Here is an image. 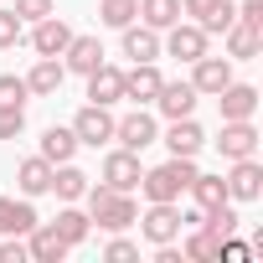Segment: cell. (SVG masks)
Here are the masks:
<instances>
[{
	"label": "cell",
	"instance_id": "obj_1",
	"mask_svg": "<svg viewBox=\"0 0 263 263\" xmlns=\"http://www.w3.org/2000/svg\"><path fill=\"white\" fill-rule=\"evenodd\" d=\"M83 201H88L93 227H103V232H129V227H135V217H140L135 196H129V191H114V186H88Z\"/></svg>",
	"mask_w": 263,
	"mask_h": 263
},
{
	"label": "cell",
	"instance_id": "obj_2",
	"mask_svg": "<svg viewBox=\"0 0 263 263\" xmlns=\"http://www.w3.org/2000/svg\"><path fill=\"white\" fill-rule=\"evenodd\" d=\"M191 176H196V155H171L165 165L140 176V191H145V201H181Z\"/></svg>",
	"mask_w": 263,
	"mask_h": 263
},
{
	"label": "cell",
	"instance_id": "obj_3",
	"mask_svg": "<svg viewBox=\"0 0 263 263\" xmlns=\"http://www.w3.org/2000/svg\"><path fill=\"white\" fill-rule=\"evenodd\" d=\"M135 227L145 232V242H150V248H160V242H176V237H181L186 217H181V206H176V201H150V206L135 217Z\"/></svg>",
	"mask_w": 263,
	"mask_h": 263
},
{
	"label": "cell",
	"instance_id": "obj_4",
	"mask_svg": "<svg viewBox=\"0 0 263 263\" xmlns=\"http://www.w3.org/2000/svg\"><path fill=\"white\" fill-rule=\"evenodd\" d=\"M114 140L124 145V150H150L155 140H160V119L145 108V103H135V114H124V119H114Z\"/></svg>",
	"mask_w": 263,
	"mask_h": 263
},
{
	"label": "cell",
	"instance_id": "obj_5",
	"mask_svg": "<svg viewBox=\"0 0 263 263\" xmlns=\"http://www.w3.org/2000/svg\"><path fill=\"white\" fill-rule=\"evenodd\" d=\"M206 42H212V36H206V31H201L196 21H186V16H181V21H176V26L165 31V42H160V47H165V52H171L176 62H186V67H191L196 57H206Z\"/></svg>",
	"mask_w": 263,
	"mask_h": 263
},
{
	"label": "cell",
	"instance_id": "obj_6",
	"mask_svg": "<svg viewBox=\"0 0 263 263\" xmlns=\"http://www.w3.org/2000/svg\"><path fill=\"white\" fill-rule=\"evenodd\" d=\"M98 176H103V186H114V191H135L140 186V176H145V165H140V155L135 150H108L103 155V165H98Z\"/></svg>",
	"mask_w": 263,
	"mask_h": 263
},
{
	"label": "cell",
	"instance_id": "obj_7",
	"mask_svg": "<svg viewBox=\"0 0 263 263\" xmlns=\"http://www.w3.org/2000/svg\"><path fill=\"white\" fill-rule=\"evenodd\" d=\"M72 135H78V145H108L114 140V114L103 108V103H83L78 108V119H72Z\"/></svg>",
	"mask_w": 263,
	"mask_h": 263
},
{
	"label": "cell",
	"instance_id": "obj_8",
	"mask_svg": "<svg viewBox=\"0 0 263 263\" xmlns=\"http://www.w3.org/2000/svg\"><path fill=\"white\" fill-rule=\"evenodd\" d=\"M217 150H222V160H248V155H258V129H253V119H222Z\"/></svg>",
	"mask_w": 263,
	"mask_h": 263
},
{
	"label": "cell",
	"instance_id": "obj_9",
	"mask_svg": "<svg viewBox=\"0 0 263 263\" xmlns=\"http://www.w3.org/2000/svg\"><path fill=\"white\" fill-rule=\"evenodd\" d=\"M227 83H232V57H212V52H206V57L191 62V88H196L201 98H217Z\"/></svg>",
	"mask_w": 263,
	"mask_h": 263
},
{
	"label": "cell",
	"instance_id": "obj_10",
	"mask_svg": "<svg viewBox=\"0 0 263 263\" xmlns=\"http://www.w3.org/2000/svg\"><path fill=\"white\" fill-rule=\"evenodd\" d=\"M196 88H191V78H176V83H160V93H155V114L160 119H186V114H196Z\"/></svg>",
	"mask_w": 263,
	"mask_h": 263
},
{
	"label": "cell",
	"instance_id": "obj_11",
	"mask_svg": "<svg viewBox=\"0 0 263 263\" xmlns=\"http://www.w3.org/2000/svg\"><path fill=\"white\" fill-rule=\"evenodd\" d=\"M258 196H263V165H258V155L232 160V171H227V201H258Z\"/></svg>",
	"mask_w": 263,
	"mask_h": 263
},
{
	"label": "cell",
	"instance_id": "obj_12",
	"mask_svg": "<svg viewBox=\"0 0 263 263\" xmlns=\"http://www.w3.org/2000/svg\"><path fill=\"white\" fill-rule=\"evenodd\" d=\"M72 42V26L52 11V16H42V21H31V47H36V57H62V47Z\"/></svg>",
	"mask_w": 263,
	"mask_h": 263
},
{
	"label": "cell",
	"instance_id": "obj_13",
	"mask_svg": "<svg viewBox=\"0 0 263 263\" xmlns=\"http://www.w3.org/2000/svg\"><path fill=\"white\" fill-rule=\"evenodd\" d=\"M62 83H67L62 57H36V67L26 72V93H31V98H57V93H62Z\"/></svg>",
	"mask_w": 263,
	"mask_h": 263
},
{
	"label": "cell",
	"instance_id": "obj_14",
	"mask_svg": "<svg viewBox=\"0 0 263 263\" xmlns=\"http://www.w3.org/2000/svg\"><path fill=\"white\" fill-rule=\"evenodd\" d=\"M119 47H124L129 62H155V57H160V31H150L145 21H140V26L129 21V26H119Z\"/></svg>",
	"mask_w": 263,
	"mask_h": 263
},
{
	"label": "cell",
	"instance_id": "obj_15",
	"mask_svg": "<svg viewBox=\"0 0 263 263\" xmlns=\"http://www.w3.org/2000/svg\"><path fill=\"white\" fill-rule=\"evenodd\" d=\"M42 217H36V206H31V196H0V237H26L31 227H36Z\"/></svg>",
	"mask_w": 263,
	"mask_h": 263
},
{
	"label": "cell",
	"instance_id": "obj_16",
	"mask_svg": "<svg viewBox=\"0 0 263 263\" xmlns=\"http://www.w3.org/2000/svg\"><path fill=\"white\" fill-rule=\"evenodd\" d=\"M160 83H165V78H160V67H155V62H135V67L124 72V98L150 108V103H155V93H160Z\"/></svg>",
	"mask_w": 263,
	"mask_h": 263
},
{
	"label": "cell",
	"instance_id": "obj_17",
	"mask_svg": "<svg viewBox=\"0 0 263 263\" xmlns=\"http://www.w3.org/2000/svg\"><path fill=\"white\" fill-rule=\"evenodd\" d=\"M98 62H103V42H98V36H78V31H72V42L62 47V67H67V72H78V78H88Z\"/></svg>",
	"mask_w": 263,
	"mask_h": 263
},
{
	"label": "cell",
	"instance_id": "obj_18",
	"mask_svg": "<svg viewBox=\"0 0 263 263\" xmlns=\"http://www.w3.org/2000/svg\"><path fill=\"white\" fill-rule=\"evenodd\" d=\"M88 103H103V108L124 103V72L108 67V62H98V67L88 72Z\"/></svg>",
	"mask_w": 263,
	"mask_h": 263
},
{
	"label": "cell",
	"instance_id": "obj_19",
	"mask_svg": "<svg viewBox=\"0 0 263 263\" xmlns=\"http://www.w3.org/2000/svg\"><path fill=\"white\" fill-rule=\"evenodd\" d=\"M217 108H222V119H253V114H258V88L232 78V83L217 93Z\"/></svg>",
	"mask_w": 263,
	"mask_h": 263
},
{
	"label": "cell",
	"instance_id": "obj_20",
	"mask_svg": "<svg viewBox=\"0 0 263 263\" xmlns=\"http://www.w3.org/2000/svg\"><path fill=\"white\" fill-rule=\"evenodd\" d=\"M72 248L52 232V222H36L31 232H26V258H36V263H62Z\"/></svg>",
	"mask_w": 263,
	"mask_h": 263
},
{
	"label": "cell",
	"instance_id": "obj_21",
	"mask_svg": "<svg viewBox=\"0 0 263 263\" xmlns=\"http://www.w3.org/2000/svg\"><path fill=\"white\" fill-rule=\"evenodd\" d=\"M201 145H206V129L186 114V119H171V129H165V150L171 155H201Z\"/></svg>",
	"mask_w": 263,
	"mask_h": 263
},
{
	"label": "cell",
	"instance_id": "obj_22",
	"mask_svg": "<svg viewBox=\"0 0 263 263\" xmlns=\"http://www.w3.org/2000/svg\"><path fill=\"white\" fill-rule=\"evenodd\" d=\"M222 42H227V57H232V62H253V57L263 52V31H253V26H242V21H232V26L222 31Z\"/></svg>",
	"mask_w": 263,
	"mask_h": 263
},
{
	"label": "cell",
	"instance_id": "obj_23",
	"mask_svg": "<svg viewBox=\"0 0 263 263\" xmlns=\"http://www.w3.org/2000/svg\"><path fill=\"white\" fill-rule=\"evenodd\" d=\"M16 186H21V196H47L52 191V160H42V155L21 160L16 165Z\"/></svg>",
	"mask_w": 263,
	"mask_h": 263
},
{
	"label": "cell",
	"instance_id": "obj_24",
	"mask_svg": "<svg viewBox=\"0 0 263 263\" xmlns=\"http://www.w3.org/2000/svg\"><path fill=\"white\" fill-rule=\"evenodd\" d=\"M52 232H57V237H62L67 248H83V242H88V232H93V217H88V212H78V206L67 201V206L57 212V222H52Z\"/></svg>",
	"mask_w": 263,
	"mask_h": 263
},
{
	"label": "cell",
	"instance_id": "obj_25",
	"mask_svg": "<svg viewBox=\"0 0 263 263\" xmlns=\"http://www.w3.org/2000/svg\"><path fill=\"white\" fill-rule=\"evenodd\" d=\"M93 181L72 165V160H62V165H52V191H57V201H83V191H88Z\"/></svg>",
	"mask_w": 263,
	"mask_h": 263
},
{
	"label": "cell",
	"instance_id": "obj_26",
	"mask_svg": "<svg viewBox=\"0 0 263 263\" xmlns=\"http://www.w3.org/2000/svg\"><path fill=\"white\" fill-rule=\"evenodd\" d=\"M186 196L196 201V212H206V206H222L227 201V176H191V186H186Z\"/></svg>",
	"mask_w": 263,
	"mask_h": 263
},
{
	"label": "cell",
	"instance_id": "obj_27",
	"mask_svg": "<svg viewBox=\"0 0 263 263\" xmlns=\"http://www.w3.org/2000/svg\"><path fill=\"white\" fill-rule=\"evenodd\" d=\"M78 155V135H72V124L62 129V124H52L47 135H42V160H52V165H62V160H72Z\"/></svg>",
	"mask_w": 263,
	"mask_h": 263
},
{
	"label": "cell",
	"instance_id": "obj_28",
	"mask_svg": "<svg viewBox=\"0 0 263 263\" xmlns=\"http://www.w3.org/2000/svg\"><path fill=\"white\" fill-rule=\"evenodd\" d=\"M140 21L150 31H171L181 21V0H140Z\"/></svg>",
	"mask_w": 263,
	"mask_h": 263
},
{
	"label": "cell",
	"instance_id": "obj_29",
	"mask_svg": "<svg viewBox=\"0 0 263 263\" xmlns=\"http://www.w3.org/2000/svg\"><path fill=\"white\" fill-rule=\"evenodd\" d=\"M135 16H140V0H98V21H103V26H114V31H119V26H129Z\"/></svg>",
	"mask_w": 263,
	"mask_h": 263
},
{
	"label": "cell",
	"instance_id": "obj_30",
	"mask_svg": "<svg viewBox=\"0 0 263 263\" xmlns=\"http://www.w3.org/2000/svg\"><path fill=\"white\" fill-rule=\"evenodd\" d=\"M217 253H222V237H212L206 227H191L181 242V258H217Z\"/></svg>",
	"mask_w": 263,
	"mask_h": 263
},
{
	"label": "cell",
	"instance_id": "obj_31",
	"mask_svg": "<svg viewBox=\"0 0 263 263\" xmlns=\"http://www.w3.org/2000/svg\"><path fill=\"white\" fill-rule=\"evenodd\" d=\"M21 135H26V108L0 103V140H21Z\"/></svg>",
	"mask_w": 263,
	"mask_h": 263
},
{
	"label": "cell",
	"instance_id": "obj_32",
	"mask_svg": "<svg viewBox=\"0 0 263 263\" xmlns=\"http://www.w3.org/2000/svg\"><path fill=\"white\" fill-rule=\"evenodd\" d=\"M26 78H16V72H0V103H16V108H26Z\"/></svg>",
	"mask_w": 263,
	"mask_h": 263
},
{
	"label": "cell",
	"instance_id": "obj_33",
	"mask_svg": "<svg viewBox=\"0 0 263 263\" xmlns=\"http://www.w3.org/2000/svg\"><path fill=\"white\" fill-rule=\"evenodd\" d=\"M232 21H237V6H232V0H222V6H217V11H212V16L201 21V31H206V36H222V31H227Z\"/></svg>",
	"mask_w": 263,
	"mask_h": 263
},
{
	"label": "cell",
	"instance_id": "obj_34",
	"mask_svg": "<svg viewBox=\"0 0 263 263\" xmlns=\"http://www.w3.org/2000/svg\"><path fill=\"white\" fill-rule=\"evenodd\" d=\"M26 36V21L16 16V11H6V6H0V47H16Z\"/></svg>",
	"mask_w": 263,
	"mask_h": 263
},
{
	"label": "cell",
	"instance_id": "obj_35",
	"mask_svg": "<svg viewBox=\"0 0 263 263\" xmlns=\"http://www.w3.org/2000/svg\"><path fill=\"white\" fill-rule=\"evenodd\" d=\"M21 21H42V16H52L57 11V0H16V6H11Z\"/></svg>",
	"mask_w": 263,
	"mask_h": 263
},
{
	"label": "cell",
	"instance_id": "obj_36",
	"mask_svg": "<svg viewBox=\"0 0 263 263\" xmlns=\"http://www.w3.org/2000/svg\"><path fill=\"white\" fill-rule=\"evenodd\" d=\"M217 6H222V0H181V16H191V21L201 26V21H206Z\"/></svg>",
	"mask_w": 263,
	"mask_h": 263
},
{
	"label": "cell",
	"instance_id": "obj_37",
	"mask_svg": "<svg viewBox=\"0 0 263 263\" xmlns=\"http://www.w3.org/2000/svg\"><path fill=\"white\" fill-rule=\"evenodd\" d=\"M237 21L253 26V31H263V0H242V6H237Z\"/></svg>",
	"mask_w": 263,
	"mask_h": 263
},
{
	"label": "cell",
	"instance_id": "obj_38",
	"mask_svg": "<svg viewBox=\"0 0 263 263\" xmlns=\"http://www.w3.org/2000/svg\"><path fill=\"white\" fill-rule=\"evenodd\" d=\"M217 258H227V263H248V258H253V248H248V242H237V237H222V253H217Z\"/></svg>",
	"mask_w": 263,
	"mask_h": 263
},
{
	"label": "cell",
	"instance_id": "obj_39",
	"mask_svg": "<svg viewBox=\"0 0 263 263\" xmlns=\"http://www.w3.org/2000/svg\"><path fill=\"white\" fill-rule=\"evenodd\" d=\"M0 263H26V237H6L0 242Z\"/></svg>",
	"mask_w": 263,
	"mask_h": 263
},
{
	"label": "cell",
	"instance_id": "obj_40",
	"mask_svg": "<svg viewBox=\"0 0 263 263\" xmlns=\"http://www.w3.org/2000/svg\"><path fill=\"white\" fill-rule=\"evenodd\" d=\"M135 253H140V248L129 242V237H114V242L103 248V258H135Z\"/></svg>",
	"mask_w": 263,
	"mask_h": 263
}]
</instances>
